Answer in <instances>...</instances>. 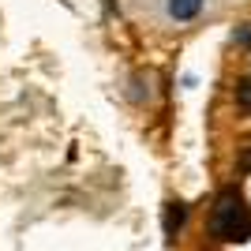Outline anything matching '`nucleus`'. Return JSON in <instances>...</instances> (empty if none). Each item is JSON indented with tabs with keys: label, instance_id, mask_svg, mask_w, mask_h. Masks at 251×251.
<instances>
[{
	"label": "nucleus",
	"instance_id": "nucleus-3",
	"mask_svg": "<svg viewBox=\"0 0 251 251\" xmlns=\"http://www.w3.org/2000/svg\"><path fill=\"white\" fill-rule=\"evenodd\" d=\"M184 221H188V206L184 202H169L165 206V236H176L184 229Z\"/></svg>",
	"mask_w": 251,
	"mask_h": 251
},
{
	"label": "nucleus",
	"instance_id": "nucleus-6",
	"mask_svg": "<svg viewBox=\"0 0 251 251\" xmlns=\"http://www.w3.org/2000/svg\"><path fill=\"white\" fill-rule=\"evenodd\" d=\"M240 169H244V173H251V143H248V147H244V157H240Z\"/></svg>",
	"mask_w": 251,
	"mask_h": 251
},
{
	"label": "nucleus",
	"instance_id": "nucleus-5",
	"mask_svg": "<svg viewBox=\"0 0 251 251\" xmlns=\"http://www.w3.org/2000/svg\"><path fill=\"white\" fill-rule=\"evenodd\" d=\"M240 45H251V26H236V34H232Z\"/></svg>",
	"mask_w": 251,
	"mask_h": 251
},
{
	"label": "nucleus",
	"instance_id": "nucleus-2",
	"mask_svg": "<svg viewBox=\"0 0 251 251\" xmlns=\"http://www.w3.org/2000/svg\"><path fill=\"white\" fill-rule=\"evenodd\" d=\"M206 11V0H161L157 4V15L169 23V26H188Z\"/></svg>",
	"mask_w": 251,
	"mask_h": 251
},
{
	"label": "nucleus",
	"instance_id": "nucleus-4",
	"mask_svg": "<svg viewBox=\"0 0 251 251\" xmlns=\"http://www.w3.org/2000/svg\"><path fill=\"white\" fill-rule=\"evenodd\" d=\"M236 105H240L244 113H251V75H244L240 83H236Z\"/></svg>",
	"mask_w": 251,
	"mask_h": 251
},
{
	"label": "nucleus",
	"instance_id": "nucleus-1",
	"mask_svg": "<svg viewBox=\"0 0 251 251\" xmlns=\"http://www.w3.org/2000/svg\"><path fill=\"white\" fill-rule=\"evenodd\" d=\"M214 236L229 244H240L251 236V210L244 206V199L236 191H225L218 199V210H214Z\"/></svg>",
	"mask_w": 251,
	"mask_h": 251
}]
</instances>
